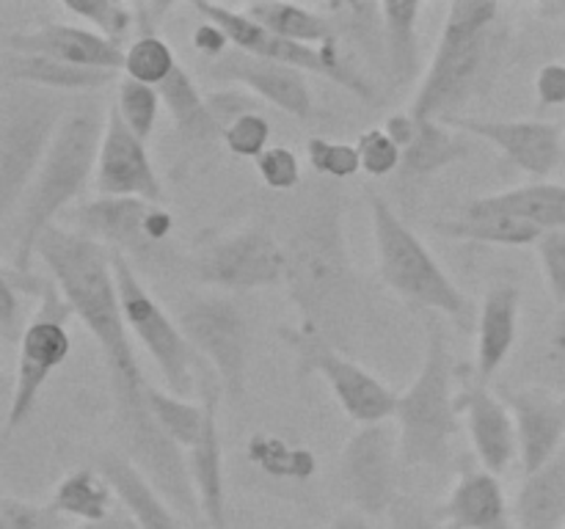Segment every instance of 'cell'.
<instances>
[{
    "label": "cell",
    "instance_id": "obj_3",
    "mask_svg": "<svg viewBox=\"0 0 565 529\" xmlns=\"http://www.w3.org/2000/svg\"><path fill=\"white\" fill-rule=\"evenodd\" d=\"M502 6L494 0H452L434 58L419 80L408 114L417 121L458 119L461 108L494 80L508 47Z\"/></svg>",
    "mask_w": 565,
    "mask_h": 529
},
{
    "label": "cell",
    "instance_id": "obj_51",
    "mask_svg": "<svg viewBox=\"0 0 565 529\" xmlns=\"http://www.w3.org/2000/svg\"><path fill=\"white\" fill-rule=\"evenodd\" d=\"M174 3H132V14H136V36H158V28L169 11H174Z\"/></svg>",
    "mask_w": 565,
    "mask_h": 529
},
{
    "label": "cell",
    "instance_id": "obj_22",
    "mask_svg": "<svg viewBox=\"0 0 565 529\" xmlns=\"http://www.w3.org/2000/svg\"><path fill=\"white\" fill-rule=\"evenodd\" d=\"M204 402V428L196 444L188 450V474H191L193 490L199 496L204 523L210 529H230V512H226V479H224V450H221L218 428V378L204 380L199 389Z\"/></svg>",
    "mask_w": 565,
    "mask_h": 529
},
{
    "label": "cell",
    "instance_id": "obj_29",
    "mask_svg": "<svg viewBox=\"0 0 565 529\" xmlns=\"http://www.w3.org/2000/svg\"><path fill=\"white\" fill-rule=\"evenodd\" d=\"M513 521L516 529H565V450L522 479L513 499Z\"/></svg>",
    "mask_w": 565,
    "mask_h": 529
},
{
    "label": "cell",
    "instance_id": "obj_43",
    "mask_svg": "<svg viewBox=\"0 0 565 529\" xmlns=\"http://www.w3.org/2000/svg\"><path fill=\"white\" fill-rule=\"evenodd\" d=\"M224 147L230 149L235 158H252L257 160L259 154L268 152L270 141V121L263 114H246L224 130Z\"/></svg>",
    "mask_w": 565,
    "mask_h": 529
},
{
    "label": "cell",
    "instance_id": "obj_39",
    "mask_svg": "<svg viewBox=\"0 0 565 529\" xmlns=\"http://www.w3.org/2000/svg\"><path fill=\"white\" fill-rule=\"evenodd\" d=\"M160 94L158 88L143 86V83L130 80V77H121L119 86H116V99L114 108L119 110L121 121L136 132L141 141H149L158 125L160 114Z\"/></svg>",
    "mask_w": 565,
    "mask_h": 529
},
{
    "label": "cell",
    "instance_id": "obj_27",
    "mask_svg": "<svg viewBox=\"0 0 565 529\" xmlns=\"http://www.w3.org/2000/svg\"><path fill=\"white\" fill-rule=\"evenodd\" d=\"M0 77H3V83L44 88V91L70 97V94L103 91L116 80V72L86 69V66L61 64V61L44 58V55L3 50V55H0Z\"/></svg>",
    "mask_w": 565,
    "mask_h": 529
},
{
    "label": "cell",
    "instance_id": "obj_11",
    "mask_svg": "<svg viewBox=\"0 0 565 529\" xmlns=\"http://www.w3.org/2000/svg\"><path fill=\"white\" fill-rule=\"evenodd\" d=\"M72 229L136 264H166L177 220L169 209L143 198L97 196L72 209Z\"/></svg>",
    "mask_w": 565,
    "mask_h": 529
},
{
    "label": "cell",
    "instance_id": "obj_32",
    "mask_svg": "<svg viewBox=\"0 0 565 529\" xmlns=\"http://www.w3.org/2000/svg\"><path fill=\"white\" fill-rule=\"evenodd\" d=\"M436 235L450 237V240H472V242H489V246H508L522 248L535 246L544 231L530 220L516 218V215H500V213H472V209H461L452 218H441L434 226Z\"/></svg>",
    "mask_w": 565,
    "mask_h": 529
},
{
    "label": "cell",
    "instance_id": "obj_6",
    "mask_svg": "<svg viewBox=\"0 0 565 529\" xmlns=\"http://www.w3.org/2000/svg\"><path fill=\"white\" fill-rule=\"evenodd\" d=\"M373 242L379 257V273L395 295L408 306L430 314H445L452 323L469 325L475 306L456 281L445 273L439 259L430 253L423 237L397 215V209L379 193H367Z\"/></svg>",
    "mask_w": 565,
    "mask_h": 529
},
{
    "label": "cell",
    "instance_id": "obj_54",
    "mask_svg": "<svg viewBox=\"0 0 565 529\" xmlns=\"http://www.w3.org/2000/svg\"><path fill=\"white\" fill-rule=\"evenodd\" d=\"M70 529H138V523L132 521L130 512L125 507H116L105 521H92V523H75Z\"/></svg>",
    "mask_w": 565,
    "mask_h": 529
},
{
    "label": "cell",
    "instance_id": "obj_14",
    "mask_svg": "<svg viewBox=\"0 0 565 529\" xmlns=\"http://www.w3.org/2000/svg\"><path fill=\"white\" fill-rule=\"evenodd\" d=\"M191 276L215 290H268L285 284V246L263 226L204 242L191 259Z\"/></svg>",
    "mask_w": 565,
    "mask_h": 529
},
{
    "label": "cell",
    "instance_id": "obj_20",
    "mask_svg": "<svg viewBox=\"0 0 565 529\" xmlns=\"http://www.w3.org/2000/svg\"><path fill=\"white\" fill-rule=\"evenodd\" d=\"M456 408L467 419L469 441H472L480 468L497 474V477L508 472V466L519 457V439L513 413L505 406V400L497 391H491L489 384L469 380L458 391Z\"/></svg>",
    "mask_w": 565,
    "mask_h": 529
},
{
    "label": "cell",
    "instance_id": "obj_47",
    "mask_svg": "<svg viewBox=\"0 0 565 529\" xmlns=\"http://www.w3.org/2000/svg\"><path fill=\"white\" fill-rule=\"evenodd\" d=\"M207 108L213 119L218 121L221 130L235 125L241 116L257 114V102L252 99V94L241 91V88H221V91L207 94Z\"/></svg>",
    "mask_w": 565,
    "mask_h": 529
},
{
    "label": "cell",
    "instance_id": "obj_5",
    "mask_svg": "<svg viewBox=\"0 0 565 529\" xmlns=\"http://www.w3.org/2000/svg\"><path fill=\"white\" fill-rule=\"evenodd\" d=\"M452 350L441 320L428 323L423 367L403 395H397L395 424L401 433V461L406 468H439L450 463L458 435L456 391H452Z\"/></svg>",
    "mask_w": 565,
    "mask_h": 529
},
{
    "label": "cell",
    "instance_id": "obj_21",
    "mask_svg": "<svg viewBox=\"0 0 565 529\" xmlns=\"http://www.w3.org/2000/svg\"><path fill=\"white\" fill-rule=\"evenodd\" d=\"M3 50L9 53L44 55L61 64L86 66V69L119 72L125 66V47L108 42L86 25L70 22H44L33 31H14L3 39Z\"/></svg>",
    "mask_w": 565,
    "mask_h": 529
},
{
    "label": "cell",
    "instance_id": "obj_4",
    "mask_svg": "<svg viewBox=\"0 0 565 529\" xmlns=\"http://www.w3.org/2000/svg\"><path fill=\"white\" fill-rule=\"evenodd\" d=\"M105 121L108 108H103L97 99H81L64 119L36 180L28 187L14 218L9 220L14 268H31L44 231L53 229L55 218L86 191L88 180L97 171Z\"/></svg>",
    "mask_w": 565,
    "mask_h": 529
},
{
    "label": "cell",
    "instance_id": "obj_15",
    "mask_svg": "<svg viewBox=\"0 0 565 529\" xmlns=\"http://www.w3.org/2000/svg\"><path fill=\"white\" fill-rule=\"evenodd\" d=\"M401 433L397 424L381 422L359 428L342 446L340 483L351 510L367 518L390 516L401 472Z\"/></svg>",
    "mask_w": 565,
    "mask_h": 529
},
{
    "label": "cell",
    "instance_id": "obj_55",
    "mask_svg": "<svg viewBox=\"0 0 565 529\" xmlns=\"http://www.w3.org/2000/svg\"><path fill=\"white\" fill-rule=\"evenodd\" d=\"M331 529H370L367 516L356 510H345L342 516H337V521L331 523Z\"/></svg>",
    "mask_w": 565,
    "mask_h": 529
},
{
    "label": "cell",
    "instance_id": "obj_34",
    "mask_svg": "<svg viewBox=\"0 0 565 529\" xmlns=\"http://www.w3.org/2000/svg\"><path fill=\"white\" fill-rule=\"evenodd\" d=\"M252 20L268 28L270 33L290 42L309 44V47H320V44L337 39V28L329 17L320 9H307L298 3H274V0H257V3L243 6Z\"/></svg>",
    "mask_w": 565,
    "mask_h": 529
},
{
    "label": "cell",
    "instance_id": "obj_52",
    "mask_svg": "<svg viewBox=\"0 0 565 529\" xmlns=\"http://www.w3.org/2000/svg\"><path fill=\"white\" fill-rule=\"evenodd\" d=\"M226 42H230V39H226V33L207 20H204L202 25L193 31V47H196L199 53L210 55L213 61L221 58V55L226 53Z\"/></svg>",
    "mask_w": 565,
    "mask_h": 529
},
{
    "label": "cell",
    "instance_id": "obj_19",
    "mask_svg": "<svg viewBox=\"0 0 565 529\" xmlns=\"http://www.w3.org/2000/svg\"><path fill=\"white\" fill-rule=\"evenodd\" d=\"M502 400L511 408L519 439V461L524 477L555 461L565 444V397L541 386L505 389Z\"/></svg>",
    "mask_w": 565,
    "mask_h": 529
},
{
    "label": "cell",
    "instance_id": "obj_23",
    "mask_svg": "<svg viewBox=\"0 0 565 529\" xmlns=\"http://www.w3.org/2000/svg\"><path fill=\"white\" fill-rule=\"evenodd\" d=\"M436 518L445 529H516L500 477L472 466L458 474Z\"/></svg>",
    "mask_w": 565,
    "mask_h": 529
},
{
    "label": "cell",
    "instance_id": "obj_56",
    "mask_svg": "<svg viewBox=\"0 0 565 529\" xmlns=\"http://www.w3.org/2000/svg\"><path fill=\"white\" fill-rule=\"evenodd\" d=\"M535 14L541 17V20H561V17H565V3H561V0H544V3H535L533 6Z\"/></svg>",
    "mask_w": 565,
    "mask_h": 529
},
{
    "label": "cell",
    "instance_id": "obj_25",
    "mask_svg": "<svg viewBox=\"0 0 565 529\" xmlns=\"http://www.w3.org/2000/svg\"><path fill=\"white\" fill-rule=\"evenodd\" d=\"M472 138L452 130L445 121H419L414 141L403 149L397 182L403 191L417 193L425 182L434 180L439 171L472 158Z\"/></svg>",
    "mask_w": 565,
    "mask_h": 529
},
{
    "label": "cell",
    "instance_id": "obj_2",
    "mask_svg": "<svg viewBox=\"0 0 565 529\" xmlns=\"http://www.w3.org/2000/svg\"><path fill=\"white\" fill-rule=\"evenodd\" d=\"M285 287L301 331L329 339L356 303V270L345 242V196L326 182L298 209L285 242Z\"/></svg>",
    "mask_w": 565,
    "mask_h": 529
},
{
    "label": "cell",
    "instance_id": "obj_53",
    "mask_svg": "<svg viewBox=\"0 0 565 529\" xmlns=\"http://www.w3.org/2000/svg\"><path fill=\"white\" fill-rule=\"evenodd\" d=\"M417 127H419V121L414 119L412 114H395L386 119L384 130H386V136L397 143V147L406 149L408 143L414 141V136H417Z\"/></svg>",
    "mask_w": 565,
    "mask_h": 529
},
{
    "label": "cell",
    "instance_id": "obj_17",
    "mask_svg": "<svg viewBox=\"0 0 565 529\" xmlns=\"http://www.w3.org/2000/svg\"><path fill=\"white\" fill-rule=\"evenodd\" d=\"M94 187L99 196L114 198H143V202H163V185L149 158L147 141L136 136L121 121L119 110L110 102L105 121L103 143H99Z\"/></svg>",
    "mask_w": 565,
    "mask_h": 529
},
{
    "label": "cell",
    "instance_id": "obj_36",
    "mask_svg": "<svg viewBox=\"0 0 565 529\" xmlns=\"http://www.w3.org/2000/svg\"><path fill=\"white\" fill-rule=\"evenodd\" d=\"M149 413L158 422V428L163 430L166 439L180 446V450H191L204 428L202 400H185V397L158 389V386H149Z\"/></svg>",
    "mask_w": 565,
    "mask_h": 529
},
{
    "label": "cell",
    "instance_id": "obj_7",
    "mask_svg": "<svg viewBox=\"0 0 565 529\" xmlns=\"http://www.w3.org/2000/svg\"><path fill=\"white\" fill-rule=\"evenodd\" d=\"M75 102L33 86L0 91V220L9 226Z\"/></svg>",
    "mask_w": 565,
    "mask_h": 529
},
{
    "label": "cell",
    "instance_id": "obj_33",
    "mask_svg": "<svg viewBox=\"0 0 565 529\" xmlns=\"http://www.w3.org/2000/svg\"><path fill=\"white\" fill-rule=\"evenodd\" d=\"M114 499L116 494L108 479H105V474L97 466H81L66 474L64 479H58L50 505L64 518L92 523L105 521L116 510Z\"/></svg>",
    "mask_w": 565,
    "mask_h": 529
},
{
    "label": "cell",
    "instance_id": "obj_28",
    "mask_svg": "<svg viewBox=\"0 0 565 529\" xmlns=\"http://www.w3.org/2000/svg\"><path fill=\"white\" fill-rule=\"evenodd\" d=\"M463 209L472 213H500L516 215V218L530 220L541 231L565 229V185L561 182H530V185L511 187V191L491 193V196H478Z\"/></svg>",
    "mask_w": 565,
    "mask_h": 529
},
{
    "label": "cell",
    "instance_id": "obj_26",
    "mask_svg": "<svg viewBox=\"0 0 565 529\" xmlns=\"http://www.w3.org/2000/svg\"><path fill=\"white\" fill-rule=\"evenodd\" d=\"M97 468L114 488L116 499L132 516L138 529H185L180 521V512L154 490L141 474V468L121 452H105L97 461Z\"/></svg>",
    "mask_w": 565,
    "mask_h": 529
},
{
    "label": "cell",
    "instance_id": "obj_24",
    "mask_svg": "<svg viewBox=\"0 0 565 529\" xmlns=\"http://www.w3.org/2000/svg\"><path fill=\"white\" fill-rule=\"evenodd\" d=\"M519 309H522V290L516 284L491 287L480 303L478 356H475V380L480 384H489L511 356L519 336Z\"/></svg>",
    "mask_w": 565,
    "mask_h": 529
},
{
    "label": "cell",
    "instance_id": "obj_49",
    "mask_svg": "<svg viewBox=\"0 0 565 529\" xmlns=\"http://www.w3.org/2000/svg\"><path fill=\"white\" fill-rule=\"evenodd\" d=\"M535 94L541 108H561L565 105V64L552 61L544 64L535 75Z\"/></svg>",
    "mask_w": 565,
    "mask_h": 529
},
{
    "label": "cell",
    "instance_id": "obj_35",
    "mask_svg": "<svg viewBox=\"0 0 565 529\" xmlns=\"http://www.w3.org/2000/svg\"><path fill=\"white\" fill-rule=\"evenodd\" d=\"M320 11L334 22L337 39H340V33L348 36L375 69L386 72V39L381 3H359V0H353V3H326L320 6Z\"/></svg>",
    "mask_w": 565,
    "mask_h": 529
},
{
    "label": "cell",
    "instance_id": "obj_30",
    "mask_svg": "<svg viewBox=\"0 0 565 529\" xmlns=\"http://www.w3.org/2000/svg\"><path fill=\"white\" fill-rule=\"evenodd\" d=\"M158 94L163 108L169 110L171 121H174L177 132L185 141L210 143L215 138H224V130L207 108V94H202V88L185 66L177 64L174 72L158 86Z\"/></svg>",
    "mask_w": 565,
    "mask_h": 529
},
{
    "label": "cell",
    "instance_id": "obj_50",
    "mask_svg": "<svg viewBox=\"0 0 565 529\" xmlns=\"http://www.w3.org/2000/svg\"><path fill=\"white\" fill-rule=\"evenodd\" d=\"M546 361H550L557 384L565 389V309L552 320L550 336H546Z\"/></svg>",
    "mask_w": 565,
    "mask_h": 529
},
{
    "label": "cell",
    "instance_id": "obj_45",
    "mask_svg": "<svg viewBox=\"0 0 565 529\" xmlns=\"http://www.w3.org/2000/svg\"><path fill=\"white\" fill-rule=\"evenodd\" d=\"M28 301L31 298L22 295L9 279L0 276V339L6 345H20L22 334L31 325L33 312L28 309Z\"/></svg>",
    "mask_w": 565,
    "mask_h": 529
},
{
    "label": "cell",
    "instance_id": "obj_48",
    "mask_svg": "<svg viewBox=\"0 0 565 529\" xmlns=\"http://www.w3.org/2000/svg\"><path fill=\"white\" fill-rule=\"evenodd\" d=\"M390 527L392 529H445V523L436 518V512H428L414 496L401 494L395 505L390 507Z\"/></svg>",
    "mask_w": 565,
    "mask_h": 529
},
{
    "label": "cell",
    "instance_id": "obj_41",
    "mask_svg": "<svg viewBox=\"0 0 565 529\" xmlns=\"http://www.w3.org/2000/svg\"><path fill=\"white\" fill-rule=\"evenodd\" d=\"M359 160H362V171L373 180H384V176L397 174L403 160V149L386 136L384 127H373L364 130L356 141Z\"/></svg>",
    "mask_w": 565,
    "mask_h": 529
},
{
    "label": "cell",
    "instance_id": "obj_42",
    "mask_svg": "<svg viewBox=\"0 0 565 529\" xmlns=\"http://www.w3.org/2000/svg\"><path fill=\"white\" fill-rule=\"evenodd\" d=\"M0 529H70V518L53 510V505H33L17 496H0Z\"/></svg>",
    "mask_w": 565,
    "mask_h": 529
},
{
    "label": "cell",
    "instance_id": "obj_13",
    "mask_svg": "<svg viewBox=\"0 0 565 529\" xmlns=\"http://www.w3.org/2000/svg\"><path fill=\"white\" fill-rule=\"evenodd\" d=\"M177 323L193 350L218 375L221 389L241 397L252 347V331L241 306L226 295H191L180 303Z\"/></svg>",
    "mask_w": 565,
    "mask_h": 529
},
{
    "label": "cell",
    "instance_id": "obj_46",
    "mask_svg": "<svg viewBox=\"0 0 565 529\" xmlns=\"http://www.w3.org/2000/svg\"><path fill=\"white\" fill-rule=\"evenodd\" d=\"M257 174L265 187L270 191H292L301 182V163L298 154L287 147H270L268 152L259 154L257 160Z\"/></svg>",
    "mask_w": 565,
    "mask_h": 529
},
{
    "label": "cell",
    "instance_id": "obj_16",
    "mask_svg": "<svg viewBox=\"0 0 565 529\" xmlns=\"http://www.w3.org/2000/svg\"><path fill=\"white\" fill-rule=\"evenodd\" d=\"M452 130L469 138H483L500 149L502 160L513 169L544 182L565 158V132L552 121L539 119H480V116H458L447 119Z\"/></svg>",
    "mask_w": 565,
    "mask_h": 529
},
{
    "label": "cell",
    "instance_id": "obj_31",
    "mask_svg": "<svg viewBox=\"0 0 565 529\" xmlns=\"http://www.w3.org/2000/svg\"><path fill=\"white\" fill-rule=\"evenodd\" d=\"M384 39L386 75L397 86H412L419 75V17L423 3L417 0H384Z\"/></svg>",
    "mask_w": 565,
    "mask_h": 529
},
{
    "label": "cell",
    "instance_id": "obj_18",
    "mask_svg": "<svg viewBox=\"0 0 565 529\" xmlns=\"http://www.w3.org/2000/svg\"><path fill=\"white\" fill-rule=\"evenodd\" d=\"M207 75L213 80L248 88L254 97L285 110L287 116H296L301 121L315 119L312 88H309L307 75L292 69V66L257 58V55L241 53V50L232 47L221 58L210 61Z\"/></svg>",
    "mask_w": 565,
    "mask_h": 529
},
{
    "label": "cell",
    "instance_id": "obj_9",
    "mask_svg": "<svg viewBox=\"0 0 565 529\" xmlns=\"http://www.w3.org/2000/svg\"><path fill=\"white\" fill-rule=\"evenodd\" d=\"M191 9L202 14L207 22H213L215 28H221L232 47L241 50V53L292 66V69L303 72V75L309 72V75L326 77V80L337 83V86L345 88L348 94H353V97L367 105H381V99H384L379 86L342 55L340 39H331V42L320 44V47H309V44H298L290 42V39L276 36L268 28L259 25L257 20H252L243 9H232V6L224 3H207V0H193Z\"/></svg>",
    "mask_w": 565,
    "mask_h": 529
},
{
    "label": "cell",
    "instance_id": "obj_12",
    "mask_svg": "<svg viewBox=\"0 0 565 529\" xmlns=\"http://www.w3.org/2000/svg\"><path fill=\"white\" fill-rule=\"evenodd\" d=\"M287 345L296 350L298 356V373L301 375H320L334 391L337 402L342 411L359 424H381L395 419L397 395L375 378L373 373L356 364L353 358L342 356L329 339L323 336L307 334L301 328H285L281 331Z\"/></svg>",
    "mask_w": 565,
    "mask_h": 529
},
{
    "label": "cell",
    "instance_id": "obj_37",
    "mask_svg": "<svg viewBox=\"0 0 565 529\" xmlns=\"http://www.w3.org/2000/svg\"><path fill=\"white\" fill-rule=\"evenodd\" d=\"M180 64L174 55V50L169 47L163 36H136L130 42V47H125V77L130 80L143 83V86L158 88L166 77L174 72V66Z\"/></svg>",
    "mask_w": 565,
    "mask_h": 529
},
{
    "label": "cell",
    "instance_id": "obj_40",
    "mask_svg": "<svg viewBox=\"0 0 565 529\" xmlns=\"http://www.w3.org/2000/svg\"><path fill=\"white\" fill-rule=\"evenodd\" d=\"M309 165L315 174L326 176L329 182H342L348 176H356L362 171V160H359L356 143H340L329 141L323 136H312L307 141Z\"/></svg>",
    "mask_w": 565,
    "mask_h": 529
},
{
    "label": "cell",
    "instance_id": "obj_10",
    "mask_svg": "<svg viewBox=\"0 0 565 529\" xmlns=\"http://www.w3.org/2000/svg\"><path fill=\"white\" fill-rule=\"evenodd\" d=\"M75 317V309L64 298L61 287L50 273H42L36 287V309L28 331L22 334L20 356H17L14 389L9 397V411H6L3 435L9 439L17 428L25 424L31 411L36 408L39 395L50 375L70 358L72 334L70 323Z\"/></svg>",
    "mask_w": 565,
    "mask_h": 529
},
{
    "label": "cell",
    "instance_id": "obj_8",
    "mask_svg": "<svg viewBox=\"0 0 565 529\" xmlns=\"http://www.w3.org/2000/svg\"><path fill=\"white\" fill-rule=\"evenodd\" d=\"M110 262H114V279L116 292H119L121 317H125L130 334L147 347L152 361L158 364L160 375H163L171 395L185 397L188 400L193 391L202 389L204 380L218 378V375L210 369V364L193 350L191 342L182 334L180 323H177V320L160 306L158 298L143 287V281L138 279L136 264L114 251H110Z\"/></svg>",
    "mask_w": 565,
    "mask_h": 529
},
{
    "label": "cell",
    "instance_id": "obj_38",
    "mask_svg": "<svg viewBox=\"0 0 565 529\" xmlns=\"http://www.w3.org/2000/svg\"><path fill=\"white\" fill-rule=\"evenodd\" d=\"M64 11L75 20L86 22L94 33L114 44H125L130 31H136V14L132 6L116 3V0H64Z\"/></svg>",
    "mask_w": 565,
    "mask_h": 529
},
{
    "label": "cell",
    "instance_id": "obj_44",
    "mask_svg": "<svg viewBox=\"0 0 565 529\" xmlns=\"http://www.w3.org/2000/svg\"><path fill=\"white\" fill-rule=\"evenodd\" d=\"M541 270H544L546 290L557 306L565 309V229H552L535 242Z\"/></svg>",
    "mask_w": 565,
    "mask_h": 529
},
{
    "label": "cell",
    "instance_id": "obj_1",
    "mask_svg": "<svg viewBox=\"0 0 565 529\" xmlns=\"http://www.w3.org/2000/svg\"><path fill=\"white\" fill-rule=\"evenodd\" d=\"M36 257L75 309V317L86 325L103 350L125 455L141 468L143 477L180 516H185L188 521L204 518L182 450L166 439L149 413L152 384L143 378V369L132 350L130 328L121 317L110 251L92 237L55 224L39 240Z\"/></svg>",
    "mask_w": 565,
    "mask_h": 529
}]
</instances>
